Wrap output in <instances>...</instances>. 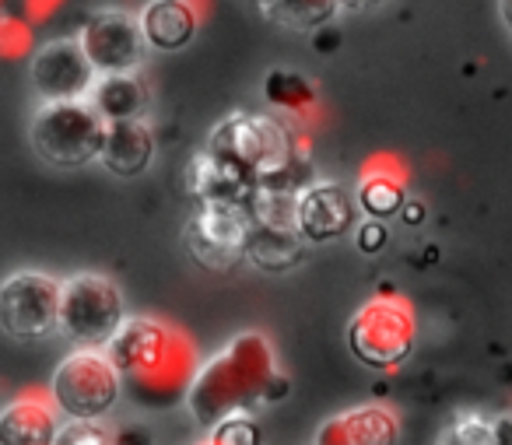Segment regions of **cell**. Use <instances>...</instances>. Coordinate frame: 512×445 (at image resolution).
<instances>
[{
  "mask_svg": "<svg viewBox=\"0 0 512 445\" xmlns=\"http://www.w3.org/2000/svg\"><path fill=\"white\" fill-rule=\"evenodd\" d=\"M106 354L120 372L123 393L151 410L179 407L200 365L190 337L155 316H123Z\"/></svg>",
  "mask_w": 512,
  "mask_h": 445,
  "instance_id": "obj_1",
  "label": "cell"
},
{
  "mask_svg": "<svg viewBox=\"0 0 512 445\" xmlns=\"http://www.w3.org/2000/svg\"><path fill=\"white\" fill-rule=\"evenodd\" d=\"M278 372V358L264 333H239L218 354L197 365L186 389V410L200 428H211L235 410H256L267 403V382Z\"/></svg>",
  "mask_w": 512,
  "mask_h": 445,
  "instance_id": "obj_2",
  "label": "cell"
},
{
  "mask_svg": "<svg viewBox=\"0 0 512 445\" xmlns=\"http://www.w3.org/2000/svg\"><path fill=\"white\" fill-rule=\"evenodd\" d=\"M348 351L358 365L393 372L414 354L418 344V316L414 305L393 288H383L376 298L358 305V312L348 319Z\"/></svg>",
  "mask_w": 512,
  "mask_h": 445,
  "instance_id": "obj_3",
  "label": "cell"
},
{
  "mask_svg": "<svg viewBox=\"0 0 512 445\" xmlns=\"http://www.w3.org/2000/svg\"><path fill=\"white\" fill-rule=\"evenodd\" d=\"M207 148L225 155L239 169H246L256 183L278 176L288 162H295L306 151L295 141L292 127L271 113L225 116L221 123H214L211 137H207Z\"/></svg>",
  "mask_w": 512,
  "mask_h": 445,
  "instance_id": "obj_4",
  "label": "cell"
},
{
  "mask_svg": "<svg viewBox=\"0 0 512 445\" xmlns=\"http://www.w3.org/2000/svg\"><path fill=\"white\" fill-rule=\"evenodd\" d=\"M102 134L106 120L88 99L43 102L29 123L32 151L57 169H81L88 162H99Z\"/></svg>",
  "mask_w": 512,
  "mask_h": 445,
  "instance_id": "obj_5",
  "label": "cell"
},
{
  "mask_svg": "<svg viewBox=\"0 0 512 445\" xmlns=\"http://www.w3.org/2000/svg\"><path fill=\"white\" fill-rule=\"evenodd\" d=\"M120 396L123 379L106 347H78L60 361L50 379V400L64 417L102 421L116 410Z\"/></svg>",
  "mask_w": 512,
  "mask_h": 445,
  "instance_id": "obj_6",
  "label": "cell"
},
{
  "mask_svg": "<svg viewBox=\"0 0 512 445\" xmlns=\"http://www.w3.org/2000/svg\"><path fill=\"white\" fill-rule=\"evenodd\" d=\"M127 316V302L113 277L74 274L60 281L57 330L78 347H106Z\"/></svg>",
  "mask_w": 512,
  "mask_h": 445,
  "instance_id": "obj_7",
  "label": "cell"
},
{
  "mask_svg": "<svg viewBox=\"0 0 512 445\" xmlns=\"http://www.w3.org/2000/svg\"><path fill=\"white\" fill-rule=\"evenodd\" d=\"M60 281L43 270H18L0 281V330L15 340H43L57 330Z\"/></svg>",
  "mask_w": 512,
  "mask_h": 445,
  "instance_id": "obj_8",
  "label": "cell"
},
{
  "mask_svg": "<svg viewBox=\"0 0 512 445\" xmlns=\"http://www.w3.org/2000/svg\"><path fill=\"white\" fill-rule=\"evenodd\" d=\"M253 218L246 204H200L186 225V249L207 270H232L246 260V239Z\"/></svg>",
  "mask_w": 512,
  "mask_h": 445,
  "instance_id": "obj_9",
  "label": "cell"
},
{
  "mask_svg": "<svg viewBox=\"0 0 512 445\" xmlns=\"http://www.w3.org/2000/svg\"><path fill=\"white\" fill-rule=\"evenodd\" d=\"M85 57L92 60L95 74H113V71H137L144 64V53H148V43H144V32L137 15L120 8L109 11H95L85 25H81L78 36Z\"/></svg>",
  "mask_w": 512,
  "mask_h": 445,
  "instance_id": "obj_10",
  "label": "cell"
},
{
  "mask_svg": "<svg viewBox=\"0 0 512 445\" xmlns=\"http://www.w3.org/2000/svg\"><path fill=\"white\" fill-rule=\"evenodd\" d=\"M29 81L43 102L88 99L95 85V67L78 39H50L32 53Z\"/></svg>",
  "mask_w": 512,
  "mask_h": 445,
  "instance_id": "obj_11",
  "label": "cell"
},
{
  "mask_svg": "<svg viewBox=\"0 0 512 445\" xmlns=\"http://www.w3.org/2000/svg\"><path fill=\"white\" fill-rule=\"evenodd\" d=\"M358 221L355 193H348L341 183L313 179L299 190L295 204V228L306 242H334L348 235Z\"/></svg>",
  "mask_w": 512,
  "mask_h": 445,
  "instance_id": "obj_12",
  "label": "cell"
},
{
  "mask_svg": "<svg viewBox=\"0 0 512 445\" xmlns=\"http://www.w3.org/2000/svg\"><path fill=\"white\" fill-rule=\"evenodd\" d=\"M256 179L225 155L204 148L200 155L190 158L186 165V190L200 204H246L253 193Z\"/></svg>",
  "mask_w": 512,
  "mask_h": 445,
  "instance_id": "obj_13",
  "label": "cell"
},
{
  "mask_svg": "<svg viewBox=\"0 0 512 445\" xmlns=\"http://www.w3.org/2000/svg\"><path fill=\"white\" fill-rule=\"evenodd\" d=\"M320 445H393L400 442V421L386 403H365L334 414L313 435Z\"/></svg>",
  "mask_w": 512,
  "mask_h": 445,
  "instance_id": "obj_14",
  "label": "cell"
},
{
  "mask_svg": "<svg viewBox=\"0 0 512 445\" xmlns=\"http://www.w3.org/2000/svg\"><path fill=\"white\" fill-rule=\"evenodd\" d=\"M151 158H155V130L144 120H109L106 134H102L99 162L120 179H134L148 172Z\"/></svg>",
  "mask_w": 512,
  "mask_h": 445,
  "instance_id": "obj_15",
  "label": "cell"
},
{
  "mask_svg": "<svg viewBox=\"0 0 512 445\" xmlns=\"http://www.w3.org/2000/svg\"><path fill=\"white\" fill-rule=\"evenodd\" d=\"M144 32V43L151 50L176 53L193 43L200 29V8L197 0H148L137 15Z\"/></svg>",
  "mask_w": 512,
  "mask_h": 445,
  "instance_id": "obj_16",
  "label": "cell"
},
{
  "mask_svg": "<svg viewBox=\"0 0 512 445\" xmlns=\"http://www.w3.org/2000/svg\"><path fill=\"white\" fill-rule=\"evenodd\" d=\"M60 428V410L43 396H18L0 407V442L4 445H50Z\"/></svg>",
  "mask_w": 512,
  "mask_h": 445,
  "instance_id": "obj_17",
  "label": "cell"
},
{
  "mask_svg": "<svg viewBox=\"0 0 512 445\" xmlns=\"http://www.w3.org/2000/svg\"><path fill=\"white\" fill-rule=\"evenodd\" d=\"M88 102L99 109L102 120H141L151 109V88L137 71L95 74Z\"/></svg>",
  "mask_w": 512,
  "mask_h": 445,
  "instance_id": "obj_18",
  "label": "cell"
},
{
  "mask_svg": "<svg viewBox=\"0 0 512 445\" xmlns=\"http://www.w3.org/2000/svg\"><path fill=\"white\" fill-rule=\"evenodd\" d=\"M306 253V239L299 235V228H271V225H253L246 239V260L256 270L267 274H285L295 263H302Z\"/></svg>",
  "mask_w": 512,
  "mask_h": 445,
  "instance_id": "obj_19",
  "label": "cell"
},
{
  "mask_svg": "<svg viewBox=\"0 0 512 445\" xmlns=\"http://www.w3.org/2000/svg\"><path fill=\"white\" fill-rule=\"evenodd\" d=\"M407 200L404 190V176L400 172H386V169H369L362 179H358V190H355V204L358 211H365V218H393L400 214Z\"/></svg>",
  "mask_w": 512,
  "mask_h": 445,
  "instance_id": "obj_20",
  "label": "cell"
},
{
  "mask_svg": "<svg viewBox=\"0 0 512 445\" xmlns=\"http://www.w3.org/2000/svg\"><path fill=\"white\" fill-rule=\"evenodd\" d=\"M264 92H267V102H271L274 109H281L285 116H295V120H302V116H309L316 106H320L316 88L309 85L299 71H285V67H278V71L267 74Z\"/></svg>",
  "mask_w": 512,
  "mask_h": 445,
  "instance_id": "obj_21",
  "label": "cell"
},
{
  "mask_svg": "<svg viewBox=\"0 0 512 445\" xmlns=\"http://www.w3.org/2000/svg\"><path fill=\"white\" fill-rule=\"evenodd\" d=\"M295 204H299V190L278 183H256L246 200L253 225L271 228H295Z\"/></svg>",
  "mask_w": 512,
  "mask_h": 445,
  "instance_id": "obj_22",
  "label": "cell"
},
{
  "mask_svg": "<svg viewBox=\"0 0 512 445\" xmlns=\"http://www.w3.org/2000/svg\"><path fill=\"white\" fill-rule=\"evenodd\" d=\"M341 11L337 0H271L267 15L278 25L295 32H320L323 25L334 22V15Z\"/></svg>",
  "mask_w": 512,
  "mask_h": 445,
  "instance_id": "obj_23",
  "label": "cell"
},
{
  "mask_svg": "<svg viewBox=\"0 0 512 445\" xmlns=\"http://www.w3.org/2000/svg\"><path fill=\"white\" fill-rule=\"evenodd\" d=\"M207 442L211 445H260L264 435H260V424H256L253 410H235V414H225L221 421H214L207 428Z\"/></svg>",
  "mask_w": 512,
  "mask_h": 445,
  "instance_id": "obj_24",
  "label": "cell"
},
{
  "mask_svg": "<svg viewBox=\"0 0 512 445\" xmlns=\"http://www.w3.org/2000/svg\"><path fill=\"white\" fill-rule=\"evenodd\" d=\"M446 445H495V424L491 417L481 414H460L453 421V428L439 438Z\"/></svg>",
  "mask_w": 512,
  "mask_h": 445,
  "instance_id": "obj_25",
  "label": "cell"
},
{
  "mask_svg": "<svg viewBox=\"0 0 512 445\" xmlns=\"http://www.w3.org/2000/svg\"><path fill=\"white\" fill-rule=\"evenodd\" d=\"M57 445H109L116 442V435L109 428H102L99 421H88V417H67L57 428Z\"/></svg>",
  "mask_w": 512,
  "mask_h": 445,
  "instance_id": "obj_26",
  "label": "cell"
},
{
  "mask_svg": "<svg viewBox=\"0 0 512 445\" xmlns=\"http://www.w3.org/2000/svg\"><path fill=\"white\" fill-rule=\"evenodd\" d=\"M355 242H358V249L362 253H379V249L390 242V228H386V221L383 218H365L362 225L355 228Z\"/></svg>",
  "mask_w": 512,
  "mask_h": 445,
  "instance_id": "obj_27",
  "label": "cell"
},
{
  "mask_svg": "<svg viewBox=\"0 0 512 445\" xmlns=\"http://www.w3.org/2000/svg\"><path fill=\"white\" fill-rule=\"evenodd\" d=\"M425 204L421 200H404V207H400V218L407 221V225H421L425 221Z\"/></svg>",
  "mask_w": 512,
  "mask_h": 445,
  "instance_id": "obj_28",
  "label": "cell"
},
{
  "mask_svg": "<svg viewBox=\"0 0 512 445\" xmlns=\"http://www.w3.org/2000/svg\"><path fill=\"white\" fill-rule=\"evenodd\" d=\"M491 424H495V445H512V414L491 417Z\"/></svg>",
  "mask_w": 512,
  "mask_h": 445,
  "instance_id": "obj_29",
  "label": "cell"
},
{
  "mask_svg": "<svg viewBox=\"0 0 512 445\" xmlns=\"http://www.w3.org/2000/svg\"><path fill=\"white\" fill-rule=\"evenodd\" d=\"M341 8L348 11H365V8H376V4H383V0H337Z\"/></svg>",
  "mask_w": 512,
  "mask_h": 445,
  "instance_id": "obj_30",
  "label": "cell"
},
{
  "mask_svg": "<svg viewBox=\"0 0 512 445\" xmlns=\"http://www.w3.org/2000/svg\"><path fill=\"white\" fill-rule=\"evenodd\" d=\"M498 15H502V25L512 36V0H498Z\"/></svg>",
  "mask_w": 512,
  "mask_h": 445,
  "instance_id": "obj_31",
  "label": "cell"
},
{
  "mask_svg": "<svg viewBox=\"0 0 512 445\" xmlns=\"http://www.w3.org/2000/svg\"><path fill=\"white\" fill-rule=\"evenodd\" d=\"M253 4H256V8H260V11H267V8H271V0H253Z\"/></svg>",
  "mask_w": 512,
  "mask_h": 445,
  "instance_id": "obj_32",
  "label": "cell"
}]
</instances>
